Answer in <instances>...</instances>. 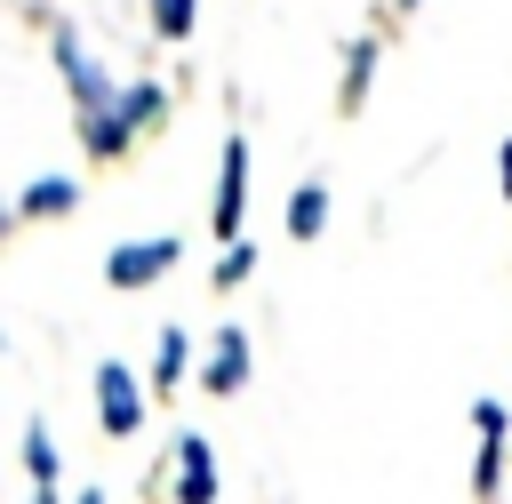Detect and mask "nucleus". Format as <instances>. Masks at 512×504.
Listing matches in <instances>:
<instances>
[{
  "label": "nucleus",
  "mask_w": 512,
  "mask_h": 504,
  "mask_svg": "<svg viewBox=\"0 0 512 504\" xmlns=\"http://www.w3.org/2000/svg\"><path fill=\"white\" fill-rule=\"evenodd\" d=\"M96 416H104V432H112V440H128V432L144 424V392L128 384V368H120V360H104V368H96Z\"/></svg>",
  "instance_id": "2"
},
{
  "label": "nucleus",
  "mask_w": 512,
  "mask_h": 504,
  "mask_svg": "<svg viewBox=\"0 0 512 504\" xmlns=\"http://www.w3.org/2000/svg\"><path fill=\"white\" fill-rule=\"evenodd\" d=\"M24 464H32V480H40V496H56V440H48L40 424L24 432Z\"/></svg>",
  "instance_id": "9"
},
{
  "label": "nucleus",
  "mask_w": 512,
  "mask_h": 504,
  "mask_svg": "<svg viewBox=\"0 0 512 504\" xmlns=\"http://www.w3.org/2000/svg\"><path fill=\"white\" fill-rule=\"evenodd\" d=\"M496 176H504V200H512V144L496 152Z\"/></svg>",
  "instance_id": "13"
},
{
  "label": "nucleus",
  "mask_w": 512,
  "mask_h": 504,
  "mask_svg": "<svg viewBox=\"0 0 512 504\" xmlns=\"http://www.w3.org/2000/svg\"><path fill=\"white\" fill-rule=\"evenodd\" d=\"M176 248H184V240H136V248H112V256H104V280H112V288H144V280H160V272L176 264Z\"/></svg>",
  "instance_id": "3"
},
{
  "label": "nucleus",
  "mask_w": 512,
  "mask_h": 504,
  "mask_svg": "<svg viewBox=\"0 0 512 504\" xmlns=\"http://www.w3.org/2000/svg\"><path fill=\"white\" fill-rule=\"evenodd\" d=\"M176 488H184V504H192V496H216V464H208V440H200V432L176 440Z\"/></svg>",
  "instance_id": "6"
},
{
  "label": "nucleus",
  "mask_w": 512,
  "mask_h": 504,
  "mask_svg": "<svg viewBox=\"0 0 512 504\" xmlns=\"http://www.w3.org/2000/svg\"><path fill=\"white\" fill-rule=\"evenodd\" d=\"M192 16H200V0H152V32L160 40H192Z\"/></svg>",
  "instance_id": "10"
},
{
  "label": "nucleus",
  "mask_w": 512,
  "mask_h": 504,
  "mask_svg": "<svg viewBox=\"0 0 512 504\" xmlns=\"http://www.w3.org/2000/svg\"><path fill=\"white\" fill-rule=\"evenodd\" d=\"M240 200H248V144L224 136V192H216V232H240Z\"/></svg>",
  "instance_id": "4"
},
{
  "label": "nucleus",
  "mask_w": 512,
  "mask_h": 504,
  "mask_svg": "<svg viewBox=\"0 0 512 504\" xmlns=\"http://www.w3.org/2000/svg\"><path fill=\"white\" fill-rule=\"evenodd\" d=\"M176 376H184V328L160 336V384H176Z\"/></svg>",
  "instance_id": "11"
},
{
  "label": "nucleus",
  "mask_w": 512,
  "mask_h": 504,
  "mask_svg": "<svg viewBox=\"0 0 512 504\" xmlns=\"http://www.w3.org/2000/svg\"><path fill=\"white\" fill-rule=\"evenodd\" d=\"M320 224H328V184H296V200H288V232H296V240H320Z\"/></svg>",
  "instance_id": "7"
},
{
  "label": "nucleus",
  "mask_w": 512,
  "mask_h": 504,
  "mask_svg": "<svg viewBox=\"0 0 512 504\" xmlns=\"http://www.w3.org/2000/svg\"><path fill=\"white\" fill-rule=\"evenodd\" d=\"M0 232H8V208H0Z\"/></svg>",
  "instance_id": "14"
},
{
  "label": "nucleus",
  "mask_w": 512,
  "mask_h": 504,
  "mask_svg": "<svg viewBox=\"0 0 512 504\" xmlns=\"http://www.w3.org/2000/svg\"><path fill=\"white\" fill-rule=\"evenodd\" d=\"M240 376H248V336L240 328H216V352H208V392H240Z\"/></svg>",
  "instance_id": "5"
},
{
  "label": "nucleus",
  "mask_w": 512,
  "mask_h": 504,
  "mask_svg": "<svg viewBox=\"0 0 512 504\" xmlns=\"http://www.w3.org/2000/svg\"><path fill=\"white\" fill-rule=\"evenodd\" d=\"M248 264H256V248H232V256L216 264V280H224V288H240V280H248Z\"/></svg>",
  "instance_id": "12"
},
{
  "label": "nucleus",
  "mask_w": 512,
  "mask_h": 504,
  "mask_svg": "<svg viewBox=\"0 0 512 504\" xmlns=\"http://www.w3.org/2000/svg\"><path fill=\"white\" fill-rule=\"evenodd\" d=\"M72 200H80V184H72V176H40V184L24 192V208H32V216H56V208H72Z\"/></svg>",
  "instance_id": "8"
},
{
  "label": "nucleus",
  "mask_w": 512,
  "mask_h": 504,
  "mask_svg": "<svg viewBox=\"0 0 512 504\" xmlns=\"http://www.w3.org/2000/svg\"><path fill=\"white\" fill-rule=\"evenodd\" d=\"M400 8H408V0H400Z\"/></svg>",
  "instance_id": "15"
},
{
  "label": "nucleus",
  "mask_w": 512,
  "mask_h": 504,
  "mask_svg": "<svg viewBox=\"0 0 512 504\" xmlns=\"http://www.w3.org/2000/svg\"><path fill=\"white\" fill-rule=\"evenodd\" d=\"M56 64H64V80H72V96H80V128H88V144H96V152H120V136H128V112H120V104H128V96H112V80L96 72V56H88L72 32L56 40Z\"/></svg>",
  "instance_id": "1"
}]
</instances>
